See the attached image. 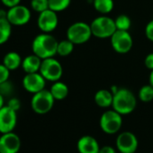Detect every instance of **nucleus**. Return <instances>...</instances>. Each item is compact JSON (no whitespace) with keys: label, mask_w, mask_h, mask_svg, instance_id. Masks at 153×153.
I'll use <instances>...</instances> for the list:
<instances>
[{"label":"nucleus","mask_w":153,"mask_h":153,"mask_svg":"<svg viewBox=\"0 0 153 153\" xmlns=\"http://www.w3.org/2000/svg\"><path fill=\"white\" fill-rule=\"evenodd\" d=\"M58 43L59 42L51 33H41L33 40L32 51L42 59L52 58L57 55Z\"/></svg>","instance_id":"1"},{"label":"nucleus","mask_w":153,"mask_h":153,"mask_svg":"<svg viewBox=\"0 0 153 153\" xmlns=\"http://www.w3.org/2000/svg\"><path fill=\"white\" fill-rule=\"evenodd\" d=\"M136 106L137 97L130 89L122 88L114 95L112 108L123 116L131 114Z\"/></svg>","instance_id":"2"},{"label":"nucleus","mask_w":153,"mask_h":153,"mask_svg":"<svg viewBox=\"0 0 153 153\" xmlns=\"http://www.w3.org/2000/svg\"><path fill=\"white\" fill-rule=\"evenodd\" d=\"M93 36L90 25L86 22H75L71 24L67 31L66 37L75 45H81L88 42Z\"/></svg>","instance_id":"3"},{"label":"nucleus","mask_w":153,"mask_h":153,"mask_svg":"<svg viewBox=\"0 0 153 153\" xmlns=\"http://www.w3.org/2000/svg\"><path fill=\"white\" fill-rule=\"evenodd\" d=\"M93 36L97 39H110L116 31L114 19L108 16L101 15L96 17L90 24Z\"/></svg>","instance_id":"4"},{"label":"nucleus","mask_w":153,"mask_h":153,"mask_svg":"<svg viewBox=\"0 0 153 153\" xmlns=\"http://www.w3.org/2000/svg\"><path fill=\"white\" fill-rule=\"evenodd\" d=\"M55 99L48 89H43L33 95L31 99L32 110L37 114H46L54 106Z\"/></svg>","instance_id":"5"},{"label":"nucleus","mask_w":153,"mask_h":153,"mask_svg":"<svg viewBox=\"0 0 153 153\" xmlns=\"http://www.w3.org/2000/svg\"><path fill=\"white\" fill-rule=\"evenodd\" d=\"M99 126L106 134L117 133L123 126V115L113 108L102 114L99 119Z\"/></svg>","instance_id":"6"},{"label":"nucleus","mask_w":153,"mask_h":153,"mask_svg":"<svg viewBox=\"0 0 153 153\" xmlns=\"http://www.w3.org/2000/svg\"><path fill=\"white\" fill-rule=\"evenodd\" d=\"M39 72L47 81L55 82L60 80L63 75V68L61 63L52 57L42 59Z\"/></svg>","instance_id":"7"},{"label":"nucleus","mask_w":153,"mask_h":153,"mask_svg":"<svg viewBox=\"0 0 153 153\" xmlns=\"http://www.w3.org/2000/svg\"><path fill=\"white\" fill-rule=\"evenodd\" d=\"M113 50L119 54H126L131 51L133 46V39L129 31L116 30L110 38Z\"/></svg>","instance_id":"8"},{"label":"nucleus","mask_w":153,"mask_h":153,"mask_svg":"<svg viewBox=\"0 0 153 153\" xmlns=\"http://www.w3.org/2000/svg\"><path fill=\"white\" fill-rule=\"evenodd\" d=\"M32 18L31 9L24 5H17L7 9V19L13 26H24Z\"/></svg>","instance_id":"9"},{"label":"nucleus","mask_w":153,"mask_h":153,"mask_svg":"<svg viewBox=\"0 0 153 153\" xmlns=\"http://www.w3.org/2000/svg\"><path fill=\"white\" fill-rule=\"evenodd\" d=\"M115 146L120 153H135L139 147V140L133 132L125 131L118 134Z\"/></svg>","instance_id":"10"},{"label":"nucleus","mask_w":153,"mask_h":153,"mask_svg":"<svg viewBox=\"0 0 153 153\" xmlns=\"http://www.w3.org/2000/svg\"><path fill=\"white\" fill-rule=\"evenodd\" d=\"M59 25V16L56 12L51 9H47L39 13L37 17V26L42 33H51Z\"/></svg>","instance_id":"11"},{"label":"nucleus","mask_w":153,"mask_h":153,"mask_svg":"<svg viewBox=\"0 0 153 153\" xmlns=\"http://www.w3.org/2000/svg\"><path fill=\"white\" fill-rule=\"evenodd\" d=\"M46 81L47 80L43 78L40 72L27 73L23 78L22 86L25 91L33 95L45 89Z\"/></svg>","instance_id":"12"},{"label":"nucleus","mask_w":153,"mask_h":153,"mask_svg":"<svg viewBox=\"0 0 153 153\" xmlns=\"http://www.w3.org/2000/svg\"><path fill=\"white\" fill-rule=\"evenodd\" d=\"M17 124V112L5 105L0 109V133L14 131Z\"/></svg>","instance_id":"13"},{"label":"nucleus","mask_w":153,"mask_h":153,"mask_svg":"<svg viewBox=\"0 0 153 153\" xmlns=\"http://www.w3.org/2000/svg\"><path fill=\"white\" fill-rule=\"evenodd\" d=\"M21 149V139L14 131L0 136V153H18Z\"/></svg>","instance_id":"14"},{"label":"nucleus","mask_w":153,"mask_h":153,"mask_svg":"<svg viewBox=\"0 0 153 153\" xmlns=\"http://www.w3.org/2000/svg\"><path fill=\"white\" fill-rule=\"evenodd\" d=\"M100 148L97 140L91 135H84L76 142L79 153H99Z\"/></svg>","instance_id":"15"},{"label":"nucleus","mask_w":153,"mask_h":153,"mask_svg":"<svg viewBox=\"0 0 153 153\" xmlns=\"http://www.w3.org/2000/svg\"><path fill=\"white\" fill-rule=\"evenodd\" d=\"M42 59L35 55L34 53L30 54L23 59L21 68L25 71V74L27 73H35L40 71V68L42 65Z\"/></svg>","instance_id":"16"},{"label":"nucleus","mask_w":153,"mask_h":153,"mask_svg":"<svg viewBox=\"0 0 153 153\" xmlns=\"http://www.w3.org/2000/svg\"><path fill=\"white\" fill-rule=\"evenodd\" d=\"M114 100V94L110 89H99L96 92L94 96V101L96 105L101 108H109L112 107Z\"/></svg>","instance_id":"17"},{"label":"nucleus","mask_w":153,"mask_h":153,"mask_svg":"<svg viewBox=\"0 0 153 153\" xmlns=\"http://www.w3.org/2000/svg\"><path fill=\"white\" fill-rule=\"evenodd\" d=\"M49 90L51 91L52 97L56 101L64 100L68 96V92H69L68 85L60 80L52 82V85Z\"/></svg>","instance_id":"18"},{"label":"nucleus","mask_w":153,"mask_h":153,"mask_svg":"<svg viewBox=\"0 0 153 153\" xmlns=\"http://www.w3.org/2000/svg\"><path fill=\"white\" fill-rule=\"evenodd\" d=\"M23 59L21 55L16 51H9L3 58V64L10 70H16L22 66Z\"/></svg>","instance_id":"19"},{"label":"nucleus","mask_w":153,"mask_h":153,"mask_svg":"<svg viewBox=\"0 0 153 153\" xmlns=\"http://www.w3.org/2000/svg\"><path fill=\"white\" fill-rule=\"evenodd\" d=\"M94 9L100 15L106 16L110 14L114 7V0H93Z\"/></svg>","instance_id":"20"},{"label":"nucleus","mask_w":153,"mask_h":153,"mask_svg":"<svg viewBox=\"0 0 153 153\" xmlns=\"http://www.w3.org/2000/svg\"><path fill=\"white\" fill-rule=\"evenodd\" d=\"M12 25L7 19H0V45L8 42L12 35Z\"/></svg>","instance_id":"21"},{"label":"nucleus","mask_w":153,"mask_h":153,"mask_svg":"<svg viewBox=\"0 0 153 153\" xmlns=\"http://www.w3.org/2000/svg\"><path fill=\"white\" fill-rule=\"evenodd\" d=\"M75 48V44L68 39L62 40L59 42L57 47V54L60 57H67L70 55Z\"/></svg>","instance_id":"22"},{"label":"nucleus","mask_w":153,"mask_h":153,"mask_svg":"<svg viewBox=\"0 0 153 153\" xmlns=\"http://www.w3.org/2000/svg\"><path fill=\"white\" fill-rule=\"evenodd\" d=\"M139 99L143 103H149L153 100V87L149 84L142 86L138 92Z\"/></svg>","instance_id":"23"},{"label":"nucleus","mask_w":153,"mask_h":153,"mask_svg":"<svg viewBox=\"0 0 153 153\" xmlns=\"http://www.w3.org/2000/svg\"><path fill=\"white\" fill-rule=\"evenodd\" d=\"M71 4V0H49V8L56 13L67 10Z\"/></svg>","instance_id":"24"},{"label":"nucleus","mask_w":153,"mask_h":153,"mask_svg":"<svg viewBox=\"0 0 153 153\" xmlns=\"http://www.w3.org/2000/svg\"><path fill=\"white\" fill-rule=\"evenodd\" d=\"M116 30H121V31H129L131 27V18L124 14L119 15L115 19H114Z\"/></svg>","instance_id":"25"},{"label":"nucleus","mask_w":153,"mask_h":153,"mask_svg":"<svg viewBox=\"0 0 153 153\" xmlns=\"http://www.w3.org/2000/svg\"><path fill=\"white\" fill-rule=\"evenodd\" d=\"M30 6L32 10L42 13L49 9V0H31Z\"/></svg>","instance_id":"26"},{"label":"nucleus","mask_w":153,"mask_h":153,"mask_svg":"<svg viewBox=\"0 0 153 153\" xmlns=\"http://www.w3.org/2000/svg\"><path fill=\"white\" fill-rule=\"evenodd\" d=\"M14 90H15L14 84L9 79L0 84V94L4 97H10L14 93Z\"/></svg>","instance_id":"27"},{"label":"nucleus","mask_w":153,"mask_h":153,"mask_svg":"<svg viewBox=\"0 0 153 153\" xmlns=\"http://www.w3.org/2000/svg\"><path fill=\"white\" fill-rule=\"evenodd\" d=\"M9 78H10V70L3 63H0V84L8 80Z\"/></svg>","instance_id":"28"},{"label":"nucleus","mask_w":153,"mask_h":153,"mask_svg":"<svg viewBox=\"0 0 153 153\" xmlns=\"http://www.w3.org/2000/svg\"><path fill=\"white\" fill-rule=\"evenodd\" d=\"M144 33L146 38L153 42V19L150 20L145 26V30H144Z\"/></svg>","instance_id":"29"},{"label":"nucleus","mask_w":153,"mask_h":153,"mask_svg":"<svg viewBox=\"0 0 153 153\" xmlns=\"http://www.w3.org/2000/svg\"><path fill=\"white\" fill-rule=\"evenodd\" d=\"M7 105H8L13 110L18 112L20 110V108H21V101L17 97H10L7 104Z\"/></svg>","instance_id":"30"},{"label":"nucleus","mask_w":153,"mask_h":153,"mask_svg":"<svg viewBox=\"0 0 153 153\" xmlns=\"http://www.w3.org/2000/svg\"><path fill=\"white\" fill-rule=\"evenodd\" d=\"M144 65H145V67L148 69H149V70L153 69V52L149 53L145 57V59H144Z\"/></svg>","instance_id":"31"},{"label":"nucleus","mask_w":153,"mask_h":153,"mask_svg":"<svg viewBox=\"0 0 153 153\" xmlns=\"http://www.w3.org/2000/svg\"><path fill=\"white\" fill-rule=\"evenodd\" d=\"M0 2H1L6 7L10 8V7H13L15 6L21 4V0H0Z\"/></svg>","instance_id":"32"},{"label":"nucleus","mask_w":153,"mask_h":153,"mask_svg":"<svg viewBox=\"0 0 153 153\" xmlns=\"http://www.w3.org/2000/svg\"><path fill=\"white\" fill-rule=\"evenodd\" d=\"M99 153H116V149L109 145H105L100 148Z\"/></svg>","instance_id":"33"},{"label":"nucleus","mask_w":153,"mask_h":153,"mask_svg":"<svg viewBox=\"0 0 153 153\" xmlns=\"http://www.w3.org/2000/svg\"><path fill=\"white\" fill-rule=\"evenodd\" d=\"M7 10L0 8V19H7Z\"/></svg>","instance_id":"34"},{"label":"nucleus","mask_w":153,"mask_h":153,"mask_svg":"<svg viewBox=\"0 0 153 153\" xmlns=\"http://www.w3.org/2000/svg\"><path fill=\"white\" fill-rule=\"evenodd\" d=\"M149 84L153 87V69L150 70V73L149 75Z\"/></svg>","instance_id":"35"},{"label":"nucleus","mask_w":153,"mask_h":153,"mask_svg":"<svg viewBox=\"0 0 153 153\" xmlns=\"http://www.w3.org/2000/svg\"><path fill=\"white\" fill-rule=\"evenodd\" d=\"M5 105V97L0 94V109Z\"/></svg>","instance_id":"36"},{"label":"nucleus","mask_w":153,"mask_h":153,"mask_svg":"<svg viewBox=\"0 0 153 153\" xmlns=\"http://www.w3.org/2000/svg\"><path fill=\"white\" fill-rule=\"evenodd\" d=\"M118 89H119V88H118L117 86H115V85H114V86H112V87L110 88V91H111L114 95L118 91Z\"/></svg>","instance_id":"37"},{"label":"nucleus","mask_w":153,"mask_h":153,"mask_svg":"<svg viewBox=\"0 0 153 153\" xmlns=\"http://www.w3.org/2000/svg\"><path fill=\"white\" fill-rule=\"evenodd\" d=\"M87 1H93V0H87Z\"/></svg>","instance_id":"38"}]
</instances>
